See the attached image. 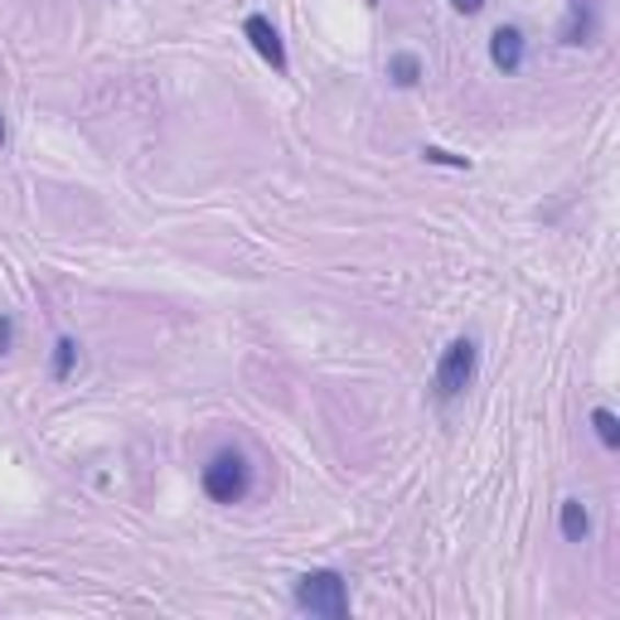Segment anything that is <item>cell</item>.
<instances>
[{"instance_id":"6da1fadb","label":"cell","mask_w":620,"mask_h":620,"mask_svg":"<svg viewBox=\"0 0 620 620\" xmlns=\"http://www.w3.org/2000/svg\"><path fill=\"white\" fill-rule=\"evenodd\" d=\"M199 489H204L214 505H243L252 489V461L238 447H224L208 455V465L199 471Z\"/></svg>"},{"instance_id":"7a4b0ae2","label":"cell","mask_w":620,"mask_h":620,"mask_svg":"<svg viewBox=\"0 0 620 620\" xmlns=\"http://www.w3.org/2000/svg\"><path fill=\"white\" fill-rule=\"evenodd\" d=\"M296 611L320 616V620H345L349 616V582L330 567H315L296 582Z\"/></svg>"},{"instance_id":"3957f363","label":"cell","mask_w":620,"mask_h":620,"mask_svg":"<svg viewBox=\"0 0 620 620\" xmlns=\"http://www.w3.org/2000/svg\"><path fill=\"white\" fill-rule=\"evenodd\" d=\"M475 369H480V345H475V339H471V335L451 339V345L441 349V359H437L431 388H437L441 403H451V397H461V393L475 383Z\"/></svg>"},{"instance_id":"277c9868","label":"cell","mask_w":620,"mask_h":620,"mask_svg":"<svg viewBox=\"0 0 620 620\" xmlns=\"http://www.w3.org/2000/svg\"><path fill=\"white\" fill-rule=\"evenodd\" d=\"M243 34H248V44L262 54V64H272V74H286V68H291L282 34H277V25L267 15H248V20H243Z\"/></svg>"},{"instance_id":"5b68a950","label":"cell","mask_w":620,"mask_h":620,"mask_svg":"<svg viewBox=\"0 0 620 620\" xmlns=\"http://www.w3.org/2000/svg\"><path fill=\"white\" fill-rule=\"evenodd\" d=\"M523 49H529V40H523L519 25H499L495 34H489V64H495L499 74H519Z\"/></svg>"},{"instance_id":"8992f818","label":"cell","mask_w":620,"mask_h":620,"mask_svg":"<svg viewBox=\"0 0 620 620\" xmlns=\"http://www.w3.org/2000/svg\"><path fill=\"white\" fill-rule=\"evenodd\" d=\"M557 529H563L567 543H587V533H591V514H587V505H582V499H563Z\"/></svg>"},{"instance_id":"52a82bcc","label":"cell","mask_w":620,"mask_h":620,"mask_svg":"<svg viewBox=\"0 0 620 620\" xmlns=\"http://www.w3.org/2000/svg\"><path fill=\"white\" fill-rule=\"evenodd\" d=\"M591 34H596V10L582 5V0H572V20L563 25V40L567 44H591Z\"/></svg>"},{"instance_id":"ba28073f","label":"cell","mask_w":620,"mask_h":620,"mask_svg":"<svg viewBox=\"0 0 620 620\" xmlns=\"http://www.w3.org/2000/svg\"><path fill=\"white\" fill-rule=\"evenodd\" d=\"M74 369H78V339H74V335H58L49 379H54V383H68V379H74Z\"/></svg>"},{"instance_id":"9c48e42d","label":"cell","mask_w":620,"mask_h":620,"mask_svg":"<svg viewBox=\"0 0 620 620\" xmlns=\"http://www.w3.org/2000/svg\"><path fill=\"white\" fill-rule=\"evenodd\" d=\"M388 78H393V83L397 88H417V83H422V58H417V54H393L388 58Z\"/></svg>"},{"instance_id":"30bf717a","label":"cell","mask_w":620,"mask_h":620,"mask_svg":"<svg viewBox=\"0 0 620 620\" xmlns=\"http://www.w3.org/2000/svg\"><path fill=\"white\" fill-rule=\"evenodd\" d=\"M591 427H596V441H601L606 451L620 447V422H616L611 407H596V413H591Z\"/></svg>"},{"instance_id":"8fae6325","label":"cell","mask_w":620,"mask_h":620,"mask_svg":"<svg viewBox=\"0 0 620 620\" xmlns=\"http://www.w3.org/2000/svg\"><path fill=\"white\" fill-rule=\"evenodd\" d=\"M422 160H431V166H455V170L471 166L465 156H451V150H441V146H422Z\"/></svg>"},{"instance_id":"7c38bea8","label":"cell","mask_w":620,"mask_h":620,"mask_svg":"<svg viewBox=\"0 0 620 620\" xmlns=\"http://www.w3.org/2000/svg\"><path fill=\"white\" fill-rule=\"evenodd\" d=\"M10 349H15V320L0 315V354H10Z\"/></svg>"},{"instance_id":"4fadbf2b","label":"cell","mask_w":620,"mask_h":620,"mask_svg":"<svg viewBox=\"0 0 620 620\" xmlns=\"http://www.w3.org/2000/svg\"><path fill=\"white\" fill-rule=\"evenodd\" d=\"M451 10H461V15H480V10H485V0H451Z\"/></svg>"},{"instance_id":"5bb4252c","label":"cell","mask_w":620,"mask_h":620,"mask_svg":"<svg viewBox=\"0 0 620 620\" xmlns=\"http://www.w3.org/2000/svg\"><path fill=\"white\" fill-rule=\"evenodd\" d=\"M0 146H5V116H0Z\"/></svg>"}]
</instances>
